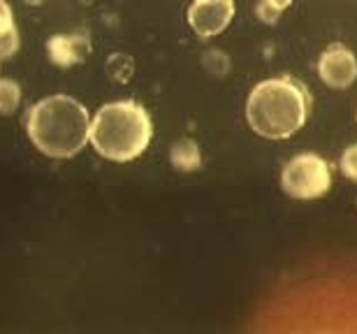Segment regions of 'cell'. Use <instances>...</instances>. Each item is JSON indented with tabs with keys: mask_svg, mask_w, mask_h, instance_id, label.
Wrapping results in <instances>:
<instances>
[{
	"mask_svg": "<svg viewBox=\"0 0 357 334\" xmlns=\"http://www.w3.org/2000/svg\"><path fill=\"white\" fill-rule=\"evenodd\" d=\"M265 3H269L271 7H276L278 12H285L292 5V0H265Z\"/></svg>",
	"mask_w": 357,
	"mask_h": 334,
	"instance_id": "obj_14",
	"label": "cell"
},
{
	"mask_svg": "<svg viewBox=\"0 0 357 334\" xmlns=\"http://www.w3.org/2000/svg\"><path fill=\"white\" fill-rule=\"evenodd\" d=\"M234 0H195L188 7V24L197 38H216L234 19Z\"/></svg>",
	"mask_w": 357,
	"mask_h": 334,
	"instance_id": "obj_5",
	"label": "cell"
},
{
	"mask_svg": "<svg viewBox=\"0 0 357 334\" xmlns=\"http://www.w3.org/2000/svg\"><path fill=\"white\" fill-rule=\"evenodd\" d=\"M19 52V31L14 24L12 7L7 0H0V61L12 59Z\"/></svg>",
	"mask_w": 357,
	"mask_h": 334,
	"instance_id": "obj_8",
	"label": "cell"
},
{
	"mask_svg": "<svg viewBox=\"0 0 357 334\" xmlns=\"http://www.w3.org/2000/svg\"><path fill=\"white\" fill-rule=\"evenodd\" d=\"M151 116L135 100L102 105L91 119V144L107 160L128 162L139 158L151 144Z\"/></svg>",
	"mask_w": 357,
	"mask_h": 334,
	"instance_id": "obj_3",
	"label": "cell"
},
{
	"mask_svg": "<svg viewBox=\"0 0 357 334\" xmlns=\"http://www.w3.org/2000/svg\"><path fill=\"white\" fill-rule=\"evenodd\" d=\"M47 52L56 66L70 68L86 59L91 52V42L86 35H54L47 45Z\"/></svg>",
	"mask_w": 357,
	"mask_h": 334,
	"instance_id": "obj_7",
	"label": "cell"
},
{
	"mask_svg": "<svg viewBox=\"0 0 357 334\" xmlns=\"http://www.w3.org/2000/svg\"><path fill=\"white\" fill-rule=\"evenodd\" d=\"M128 61V56H121L116 54L114 59L109 61V75H112V79L114 82H121V84H126V82H130V75H132V63H128V66L123 68V63Z\"/></svg>",
	"mask_w": 357,
	"mask_h": 334,
	"instance_id": "obj_11",
	"label": "cell"
},
{
	"mask_svg": "<svg viewBox=\"0 0 357 334\" xmlns=\"http://www.w3.org/2000/svg\"><path fill=\"white\" fill-rule=\"evenodd\" d=\"M21 103V89L17 82L0 77V114H14Z\"/></svg>",
	"mask_w": 357,
	"mask_h": 334,
	"instance_id": "obj_10",
	"label": "cell"
},
{
	"mask_svg": "<svg viewBox=\"0 0 357 334\" xmlns=\"http://www.w3.org/2000/svg\"><path fill=\"white\" fill-rule=\"evenodd\" d=\"M255 14H258V19L262 24H276L283 12H278L276 7H271L269 3H265V0H260L258 7H255Z\"/></svg>",
	"mask_w": 357,
	"mask_h": 334,
	"instance_id": "obj_13",
	"label": "cell"
},
{
	"mask_svg": "<svg viewBox=\"0 0 357 334\" xmlns=\"http://www.w3.org/2000/svg\"><path fill=\"white\" fill-rule=\"evenodd\" d=\"M318 75H320V82L330 89H337V91L351 89L357 79L355 54L341 45L330 47L318 61Z\"/></svg>",
	"mask_w": 357,
	"mask_h": 334,
	"instance_id": "obj_6",
	"label": "cell"
},
{
	"mask_svg": "<svg viewBox=\"0 0 357 334\" xmlns=\"http://www.w3.org/2000/svg\"><path fill=\"white\" fill-rule=\"evenodd\" d=\"M28 139L49 158H73L91 139L86 107L70 96H49L28 112Z\"/></svg>",
	"mask_w": 357,
	"mask_h": 334,
	"instance_id": "obj_1",
	"label": "cell"
},
{
	"mask_svg": "<svg viewBox=\"0 0 357 334\" xmlns=\"http://www.w3.org/2000/svg\"><path fill=\"white\" fill-rule=\"evenodd\" d=\"M281 188L295 200H318L330 193L332 169L318 153H299L283 167Z\"/></svg>",
	"mask_w": 357,
	"mask_h": 334,
	"instance_id": "obj_4",
	"label": "cell"
},
{
	"mask_svg": "<svg viewBox=\"0 0 357 334\" xmlns=\"http://www.w3.org/2000/svg\"><path fill=\"white\" fill-rule=\"evenodd\" d=\"M169 160L181 172H192V169L199 167L202 155H199V146L192 139H178L169 151Z\"/></svg>",
	"mask_w": 357,
	"mask_h": 334,
	"instance_id": "obj_9",
	"label": "cell"
},
{
	"mask_svg": "<svg viewBox=\"0 0 357 334\" xmlns=\"http://www.w3.org/2000/svg\"><path fill=\"white\" fill-rule=\"evenodd\" d=\"M339 167H341V174L348 176L351 181H357V144L346 149L339 160Z\"/></svg>",
	"mask_w": 357,
	"mask_h": 334,
	"instance_id": "obj_12",
	"label": "cell"
},
{
	"mask_svg": "<svg viewBox=\"0 0 357 334\" xmlns=\"http://www.w3.org/2000/svg\"><path fill=\"white\" fill-rule=\"evenodd\" d=\"M311 112L309 91L292 77L260 82L246 100V121L265 139H288L302 130Z\"/></svg>",
	"mask_w": 357,
	"mask_h": 334,
	"instance_id": "obj_2",
	"label": "cell"
}]
</instances>
